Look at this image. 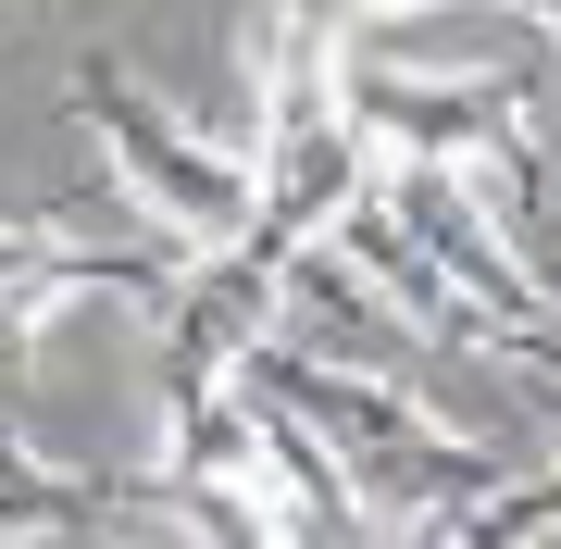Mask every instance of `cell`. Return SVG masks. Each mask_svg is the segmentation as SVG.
Returning <instances> with one entry per match:
<instances>
[{
    "mask_svg": "<svg viewBox=\"0 0 561 549\" xmlns=\"http://www.w3.org/2000/svg\"><path fill=\"white\" fill-rule=\"evenodd\" d=\"M350 125L375 138V163H461L512 225L537 201V88L524 76H437V62L350 38Z\"/></svg>",
    "mask_w": 561,
    "mask_h": 549,
    "instance_id": "cell-2",
    "label": "cell"
},
{
    "mask_svg": "<svg viewBox=\"0 0 561 549\" xmlns=\"http://www.w3.org/2000/svg\"><path fill=\"white\" fill-rule=\"evenodd\" d=\"M88 525H101V488L38 462V437L0 412V537H88Z\"/></svg>",
    "mask_w": 561,
    "mask_h": 549,
    "instance_id": "cell-8",
    "label": "cell"
},
{
    "mask_svg": "<svg viewBox=\"0 0 561 549\" xmlns=\"http://www.w3.org/2000/svg\"><path fill=\"white\" fill-rule=\"evenodd\" d=\"M187 263H201V250L162 238L150 213L125 225V238L88 225V213H0V375L38 363V338L76 300H162Z\"/></svg>",
    "mask_w": 561,
    "mask_h": 549,
    "instance_id": "cell-4",
    "label": "cell"
},
{
    "mask_svg": "<svg viewBox=\"0 0 561 549\" xmlns=\"http://www.w3.org/2000/svg\"><path fill=\"white\" fill-rule=\"evenodd\" d=\"M287 275H300L287 250L225 238V250H201V263L150 300V387H162V412H175V400H213V387H238V375L262 363Z\"/></svg>",
    "mask_w": 561,
    "mask_h": 549,
    "instance_id": "cell-5",
    "label": "cell"
},
{
    "mask_svg": "<svg viewBox=\"0 0 561 549\" xmlns=\"http://www.w3.org/2000/svg\"><path fill=\"white\" fill-rule=\"evenodd\" d=\"M62 113H76L88 138L113 150V187H125V213H150L162 238H187V250H225V238L250 225V201H262V163H250V150H213V138H187V125L162 113L150 88L113 62V50H88L76 76H62Z\"/></svg>",
    "mask_w": 561,
    "mask_h": 549,
    "instance_id": "cell-3",
    "label": "cell"
},
{
    "mask_svg": "<svg viewBox=\"0 0 561 549\" xmlns=\"http://www.w3.org/2000/svg\"><path fill=\"white\" fill-rule=\"evenodd\" d=\"M337 263H350L362 287H387L412 338H437V350H486V325H474V300H461V287H449V263H437V250L412 238L400 213H387V187H362V201L337 213Z\"/></svg>",
    "mask_w": 561,
    "mask_h": 549,
    "instance_id": "cell-7",
    "label": "cell"
},
{
    "mask_svg": "<svg viewBox=\"0 0 561 549\" xmlns=\"http://www.w3.org/2000/svg\"><path fill=\"white\" fill-rule=\"evenodd\" d=\"M375 187H387V213L412 225L424 250L449 263V287L474 300V325H486V350H512L524 325L549 312V275L524 263V238H512V213L486 201L461 163H375Z\"/></svg>",
    "mask_w": 561,
    "mask_h": 549,
    "instance_id": "cell-6",
    "label": "cell"
},
{
    "mask_svg": "<svg viewBox=\"0 0 561 549\" xmlns=\"http://www.w3.org/2000/svg\"><path fill=\"white\" fill-rule=\"evenodd\" d=\"M424 537H449V549H524V537H561V474H524V488H474V500H449Z\"/></svg>",
    "mask_w": 561,
    "mask_h": 549,
    "instance_id": "cell-9",
    "label": "cell"
},
{
    "mask_svg": "<svg viewBox=\"0 0 561 549\" xmlns=\"http://www.w3.org/2000/svg\"><path fill=\"white\" fill-rule=\"evenodd\" d=\"M250 387H275V400H300L312 425H324V449H337L350 488H362V537H424L449 500L500 488L474 437H449L424 400H400V387H375V375H350V363H324V350H275V338H262Z\"/></svg>",
    "mask_w": 561,
    "mask_h": 549,
    "instance_id": "cell-1",
    "label": "cell"
},
{
    "mask_svg": "<svg viewBox=\"0 0 561 549\" xmlns=\"http://www.w3.org/2000/svg\"><path fill=\"white\" fill-rule=\"evenodd\" d=\"M424 13H449V0H350V25L375 38V25H424Z\"/></svg>",
    "mask_w": 561,
    "mask_h": 549,
    "instance_id": "cell-11",
    "label": "cell"
},
{
    "mask_svg": "<svg viewBox=\"0 0 561 549\" xmlns=\"http://www.w3.org/2000/svg\"><path fill=\"white\" fill-rule=\"evenodd\" d=\"M500 363H524V375H537V387H561V312H537V325H524V338L500 350Z\"/></svg>",
    "mask_w": 561,
    "mask_h": 549,
    "instance_id": "cell-10",
    "label": "cell"
}]
</instances>
